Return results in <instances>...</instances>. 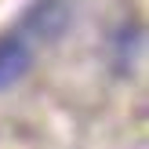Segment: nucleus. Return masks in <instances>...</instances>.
Listing matches in <instances>:
<instances>
[{
	"mask_svg": "<svg viewBox=\"0 0 149 149\" xmlns=\"http://www.w3.org/2000/svg\"><path fill=\"white\" fill-rule=\"evenodd\" d=\"M29 62H33V51H29V44H26L22 33L0 36V91L18 84L29 73Z\"/></svg>",
	"mask_w": 149,
	"mask_h": 149,
	"instance_id": "2",
	"label": "nucleus"
},
{
	"mask_svg": "<svg viewBox=\"0 0 149 149\" xmlns=\"http://www.w3.org/2000/svg\"><path fill=\"white\" fill-rule=\"evenodd\" d=\"M69 26V0H36L22 18V33L36 40H55Z\"/></svg>",
	"mask_w": 149,
	"mask_h": 149,
	"instance_id": "1",
	"label": "nucleus"
}]
</instances>
